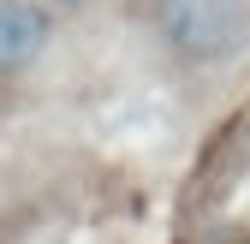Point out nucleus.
Returning <instances> with one entry per match:
<instances>
[{
	"mask_svg": "<svg viewBox=\"0 0 250 244\" xmlns=\"http://www.w3.org/2000/svg\"><path fill=\"white\" fill-rule=\"evenodd\" d=\"M54 6L42 0H0V78L30 72L54 42Z\"/></svg>",
	"mask_w": 250,
	"mask_h": 244,
	"instance_id": "nucleus-2",
	"label": "nucleus"
},
{
	"mask_svg": "<svg viewBox=\"0 0 250 244\" xmlns=\"http://www.w3.org/2000/svg\"><path fill=\"white\" fill-rule=\"evenodd\" d=\"M42 6H83V0H42Z\"/></svg>",
	"mask_w": 250,
	"mask_h": 244,
	"instance_id": "nucleus-3",
	"label": "nucleus"
},
{
	"mask_svg": "<svg viewBox=\"0 0 250 244\" xmlns=\"http://www.w3.org/2000/svg\"><path fill=\"white\" fill-rule=\"evenodd\" d=\"M155 36L185 66H227L250 48V0H155Z\"/></svg>",
	"mask_w": 250,
	"mask_h": 244,
	"instance_id": "nucleus-1",
	"label": "nucleus"
}]
</instances>
